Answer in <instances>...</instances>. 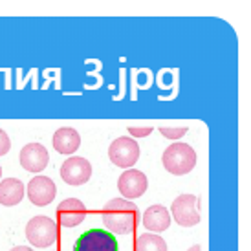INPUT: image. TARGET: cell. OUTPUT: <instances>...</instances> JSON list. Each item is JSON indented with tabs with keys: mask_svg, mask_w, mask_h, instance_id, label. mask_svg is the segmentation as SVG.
Returning <instances> with one entry per match:
<instances>
[{
	"mask_svg": "<svg viewBox=\"0 0 251 251\" xmlns=\"http://www.w3.org/2000/svg\"><path fill=\"white\" fill-rule=\"evenodd\" d=\"M105 227L114 235H130L140 222V209L128 198H112L101 213Z\"/></svg>",
	"mask_w": 251,
	"mask_h": 251,
	"instance_id": "1",
	"label": "cell"
},
{
	"mask_svg": "<svg viewBox=\"0 0 251 251\" xmlns=\"http://www.w3.org/2000/svg\"><path fill=\"white\" fill-rule=\"evenodd\" d=\"M161 163L167 173L175 176L189 175L196 165V152L195 149L187 143H181L176 140V143L169 145L161 156Z\"/></svg>",
	"mask_w": 251,
	"mask_h": 251,
	"instance_id": "2",
	"label": "cell"
},
{
	"mask_svg": "<svg viewBox=\"0 0 251 251\" xmlns=\"http://www.w3.org/2000/svg\"><path fill=\"white\" fill-rule=\"evenodd\" d=\"M26 238L29 240V244L39 248V250L51 248L59 240V226L50 216H33L26 224Z\"/></svg>",
	"mask_w": 251,
	"mask_h": 251,
	"instance_id": "3",
	"label": "cell"
},
{
	"mask_svg": "<svg viewBox=\"0 0 251 251\" xmlns=\"http://www.w3.org/2000/svg\"><path fill=\"white\" fill-rule=\"evenodd\" d=\"M171 216L181 227H193L200 224V198L195 195H180L171 205Z\"/></svg>",
	"mask_w": 251,
	"mask_h": 251,
	"instance_id": "4",
	"label": "cell"
},
{
	"mask_svg": "<svg viewBox=\"0 0 251 251\" xmlns=\"http://www.w3.org/2000/svg\"><path fill=\"white\" fill-rule=\"evenodd\" d=\"M140 145L132 140V138H125L121 136L118 140H114L108 147V158L116 167L128 169L134 167L136 161L140 160Z\"/></svg>",
	"mask_w": 251,
	"mask_h": 251,
	"instance_id": "5",
	"label": "cell"
},
{
	"mask_svg": "<svg viewBox=\"0 0 251 251\" xmlns=\"http://www.w3.org/2000/svg\"><path fill=\"white\" fill-rule=\"evenodd\" d=\"M61 178L72 187H81L92 178L90 161L81 156H72L61 165Z\"/></svg>",
	"mask_w": 251,
	"mask_h": 251,
	"instance_id": "6",
	"label": "cell"
},
{
	"mask_svg": "<svg viewBox=\"0 0 251 251\" xmlns=\"http://www.w3.org/2000/svg\"><path fill=\"white\" fill-rule=\"evenodd\" d=\"M75 251H118V242L110 231L90 229L77 238Z\"/></svg>",
	"mask_w": 251,
	"mask_h": 251,
	"instance_id": "7",
	"label": "cell"
},
{
	"mask_svg": "<svg viewBox=\"0 0 251 251\" xmlns=\"http://www.w3.org/2000/svg\"><path fill=\"white\" fill-rule=\"evenodd\" d=\"M147 187H149V180H147L145 173H141L138 169L128 167L119 176L118 180V189L123 198L134 200V198H140L145 195Z\"/></svg>",
	"mask_w": 251,
	"mask_h": 251,
	"instance_id": "8",
	"label": "cell"
},
{
	"mask_svg": "<svg viewBox=\"0 0 251 251\" xmlns=\"http://www.w3.org/2000/svg\"><path fill=\"white\" fill-rule=\"evenodd\" d=\"M26 187H28L29 202L33 203V205H39V207H44V205L51 203L57 196L55 181L48 178V176H35V178H31Z\"/></svg>",
	"mask_w": 251,
	"mask_h": 251,
	"instance_id": "9",
	"label": "cell"
},
{
	"mask_svg": "<svg viewBox=\"0 0 251 251\" xmlns=\"http://www.w3.org/2000/svg\"><path fill=\"white\" fill-rule=\"evenodd\" d=\"M22 169H26L28 173H42L50 161V154L46 147L41 143H28L22 147L19 154Z\"/></svg>",
	"mask_w": 251,
	"mask_h": 251,
	"instance_id": "10",
	"label": "cell"
},
{
	"mask_svg": "<svg viewBox=\"0 0 251 251\" xmlns=\"http://www.w3.org/2000/svg\"><path fill=\"white\" fill-rule=\"evenodd\" d=\"M86 218V207L77 198H66L57 207V220L64 227H75Z\"/></svg>",
	"mask_w": 251,
	"mask_h": 251,
	"instance_id": "11",
	"label": "cell"
},
{
	"mask_svg": "<svg viewBox=\"0 0 251 251\" xmlns=\"http://www.w3.org/2000/svg\"><path fill=\"white\" fill-rule=\"evenodd\" d=\"M51 145L59 154L72 156L81 147V134L77 132L75 128H72V126L57 128L55 134H53V140H51Z\"/></svg>",
	"mask_w": 251,
	"mask_h": 251,
	"instance_id": "12",
	"label": "cell"
},
{
	"mask_svg": "<svg viewBox=\"0 0 251 251\" xmlns=\"http://www.w3.org/2000/svg\"><path fill=\"white\" fill-rule=\"evenodd\" d=\"M173 216L169 213V209L165 205H151L149 209L143 213V226L152 233H161V231H167L171 226Z\"/></svg>",
	"mask_w": 251,
	"mask_h": 251,
	"instance_id": "13",
	"label": "cell"
},
{
	"mask_svg": "<svg viewBox=\"0 0 251 251\" xmlns=\"http://www.w3.org/2000/svg\"><path fill=\"white\" fill-rule=\"evenodd\" d=\"M24 198V183L17 178H6L0 181V203L6 207H13Z\"/></svg>",
	"mask_w": 251,
	"mask_h": 251,
	"instance_id": "14",
	"label": "cell"
},
{
	"mask_svg": "<svg viewBox=\"0 0 251 251\" xmlns=\"http://www.w3.org/2000/svg\"><path fill=\"white\" fill-rule=\"evenodd\" d=\"M138 251H167V242L156 235V233H145L136 240Z\"/></svg>",
	"mask_w": 251,
	"mask_h": 251,
	"instance_id": "15",
	"label": "cell"
},
{
	"mask_svg": "<svg viewBox=\"0 0 251 251\" xmlns=\"http://www.w3.org/2000/svg\"><path fill=\"white\" fill-rule=\"evenodd\" d=\"M187 126H160V134L165 136L167 140H180L187 134Z\"/></svg>",
	"mask_w": 251,
	"mask_h": 251,
	"instance_id": "16",
	"label": "cell"
},
{
	"mask_svg": "<svg viewBox=\"0 0 251 251\" xmlns=\"http://www.w3.org/2000/svg\"><path fill=\"white\" fill-rule=\"evenodd\" d=\"M9 149H11V140H9V136H7L6 130L0 128V156H4V154L9 152Z\"/></svg>",
	"mask_w": 251,
	"mask_h": 251,
	"instance_id": "17",
	"label": "cell"
},
{
	"mask_svg": "<svg viewBox=\"0 0 251 251\" xmlns=\"http://www.w3.org/2000/svg\"><path fill=\"white\" fill-rule=\"evenodd\" d=\"M128 132L132 134V136H136V138H145V136H149V134L152 132V128H151V126H143V128L130 126V128H128Z\"/></svg>",
	"mask_w": 251,
	"mask_h": 251,
	"instance_id": "18",
	"label": "cell"
},
{
	"mask_svg": "<svg viewBox=\"0 0 251 251\" xmlns=\"http://www.w3.org/2000/svg\"><path fill=\"white\" fill-rule=\"evenodd\" d=\"M0 178H2V167H0Z\"/></svg>",
	"mask_w": 251,
	"mask_h": 251,
	"instance_id": "19",
	"label": "cell"
}]
</instances>
